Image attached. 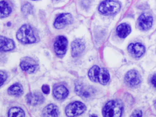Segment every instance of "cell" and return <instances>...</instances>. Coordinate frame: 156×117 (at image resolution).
I'll list each match as a JSON object with an SVG mask.
<instances>
[{"label":"cell","instance_id":"obj_1","mask_svg":"<svg viewBox=\"0 0 156 117\" xmlns=\"http://www.w3.org/2000/svg\"><path fill=\"white\" fill-rule=\"evenodd\" d=\"M88 77L91 80L105 85L109 80L110 75L108 71L104 68L98 66H93L88 71Z\"/></svg>","mask_w":156,"mask_h":117},{"label":"cell","instance_id":"obj_2","mask_svg":"<svg viewBox=\"0 0 156 117\" xmlns=\"http://www.w3.org/2000/svg\"><path fill=\"white\" fill-rule=\"evenodd\" d=\"M16 38L24 44L33 43L36 41L33 29L29 24H24L19 29L16 33Z\"/></svg>","mask_w":156,"mask_h":117},{"label":"cell","instance_id":"obj_3","mask_svg":"<svg viewBox=\"0 0 156 117\" xmlns=\"http://www.w3.org/2000/svg\"><path fill=\"white\" fill-rule=\"evenodd\" d=\"M122 113V106L116 101H110L104 106L102 114L104 117H121Z\"/></svg>","mask_w":156,"mask_h":117},{"label":"cell","instance_id":"obj_4","mask_svg":"<svg viewBox=\"0 0 156 117\" xmlns=\"http://www.w3.org/2000/svg\"><path fill=\"white\" fill-rule=\"evenodd\" d=\"M121 8L120 4L114 0H105L99 6V11L103 15H110L118 13Z\"/></svg>","mask_w":156,"mask_h":117},{"label":"cell","instance_id":"obj_5","mask_svg":"<svg viewBox=\"0 0 156 117\" xmlns=\"http://www.w3.org/2000/svg\"><path fill=\"white\" fill-rule=\"evenodd\" d=\"M86 110V106L82 102L76 101L67 105L65 113L68 117H75L83 113Z\"/></svg>","mask_w":156,"mask_h":117},{"label":"cell","instance_id":"obj_6","mask_svg":"<svg viewBox=\"0 0 156 117\" xmlns=\"http://www.w3.org/2000/svg\"><path fill=\"white\" fill-rule=\"evenodd\" d=\"M68 41L64 36H58L54 42L55 52L58 55H63L66 53Z\"/></svg>","mask_w":156,"mask_h":117},{"label":"cell","instance_id":"obj_7","mask_svg":"<svg viewBox=\"0 0 156 117\" xmlns=\"http://www.w3.org/2000/svg\"><path fill=\"white\" fill-rule=\"evenodd\" d=\"M125 82L131 87H135L141 82V77L136 70L132 69L129 71L125 76Z\"/></svg>","mask_w":156,"mask_h":117},{"label":"cell","instance_id":"obj_8","mask_svg":"<svg viewBox=\"0 0 156 117\" xmlns=\"http://www.w3.org/2000/svg\"><path fill=\"white\" fill-rule=\"evenodd\" d=\"M72 15L69 13H62L59 15L55 19L54 25L56 29H60L73 22Z\"/></svg>","mask_w":156,"mask_h":117},{"label":"cell","instance_id":"obj_9","mask_svg":"<svg viewBox=\"0 0 156 117\" xmlns=\"http://www.w3.org/2000/svg\"><path fill=\"white\" fill-rule=\"evenodd\" d=\"M153 22V18L152 15L148 13H144L141 14L138 20V23L140 28L144 30L149 29Z\"/></svg>","mask_w":156,"mask_h":117},{"label":"cell","instance_id":"obj_10","mask_svg":"<svg viewBox=\"0 0 156 117\" xmlns=\"http://www.w3.org/2000/svg\"><path fill=\"white\" fill-rule=\"evenodd\" d=\"M20 67L23 71L28 73H32L37 69L38 65L34 59L27 57L21 60L20 63Z\"/></svg>","mask_w":156,"mask_h":117},{"label":"cell","instance_id":"obj_11","mask_svg":"<svg viewBox=\"0 0 156 117\" xmlns=\"http://www.w3.org/2000/svg\"><path fill=\"white\" fill-rule=\"evenodd\" d=\"M26 102L31 105H37L40 104L44 101V97L39 92L29 93L26 96Z\"/></svg>","mask_w":156,"mask_h":117},{"label":"cell","instance_id":"obj_12","mask_svg":"<svg viewBox=\"0 0 156 117\" xmlns=\"http://www.w3.org/2000/svg\"><path fill=\"white\" fill-rule=\"evenodd\" d=\"M85 49L83 41L80 39L74 40L71 44V54L74 57L79 56Z\"/></svg>","mask_w":156,"mask_h":117},{"label":"cell","instance_id":"obj_13","mask_svg":"<svg viewBox=\"0 0 156 117\" xmlns=\"http://www.w3.org/2000/svg\"><path fill=\"white\" fill-rule=\"evenodd\" d=\"M129 52L135 57H140L145 52L144 46L140 43H131L128 46Z\"/></svg>","mask_w":156,"mask_h":117},{"label":"cell","instance_id":"obj_14","mask_svg":"<svg viewBox=\"0 0 156 117\" xmlns=\"http://www.w3.org/2000/svg\"><path fill=\"white\" fill-rule=\"evenodd\" d=\"M15 48L13 41L3 36H0V51H9Z\"/></svg>","mask_w":156,"mask_h":117},{"label":"cell","instance_id":"obj_15","mask_svg":"<svg viewBox=\"0 0 156 117\" xmlns=\"http://www.w3.org/2000/svg\"><path fill=\"white\" fill-rule=\"evenodd\" d=\"M53 94L55 98L58 100L64 99L68 94V90L63 85L56 87L53 90Z\"/></svg>","mask_w":156,"mask_h":117},{"label":"cell","instance_id":"obj_16","mask_svg":"<svg viewBox=\"0 0 156 117\" xmlns=\"http://www.w3.org/2000/svg\"><path fill=\"white\" fill-rule=\"evenodd\" d=\"M75 91L83 99L89 98L92 93L90 87H87L82 85H77L75 87Z\"/></svg>","mask_w":156,"mask_h":117},{"label":"cell","instance_id":"obj_17","mask_svg":"<svg viewBox=\"0 0 156 117\" xmlns=\"http://www.w3.org/2000/svg\"><path fill=\"white\" fill-rule=\"evenodd\" d=\"M43 115L44 117H58V107L55 104H49L44 108Z\"/></svg>","mask_w":156,"mask_h":117},{"label":"cell","instance_id":"obj_18","mask_svg":"<svg viewBox=\"0 0 156 117\" xmlns=\"http://www.w3.org/2000/svg\"><path fill=\"white\" fill-rule=\"evenodd\" d=\"M130 32V26L126 23L120 24L116 28V33L120 38H126Z\"/></svg>","mask_w":156,"mask_h":117},{"label":"cell","instance_id":"obj_19","mask_svg":"<svg viewBox=\"0 0 156 117\" xmlns=\"http://www.w3.org/2000/svg\"><path fill=\"white\" fill-rule=\"evenodd\" d=\"M11 11V7L6 1H2L0 2V18H5L9 16Z\"/></svg>","mask_w":156,"mask_h":117},{"label":"cell","instance_id":"obj_20","mask_svg":"<svg viewBox=\"0 0 156 117\" xmlns=\"http://www.w3.org/2000/svg\"><path fill=\"white\" fill-rule=\"evenodd\" d=\"M8 93L11 95L16 96H21L23 93V87L20 83H15L9 88Z\"/></svg>","mask_w":156,"mask_h":117},{"label":"cell","instance_id":"obj_21","mask_svg":"<svg viewBox=\"0 0 156 117\" xmlns=\"http://www.w3.org/2000/svg\"><path fill=\"white\" fill-rule=\"evenodd\" d=\"M9 117H24V111L20 107H14L11 108L8 113Z\"/></svg>","mask_w":156,"mask_h":117},{"label":"cell","instance_id":"obj_22","mask_svg":"<svg viewBox=\"0 0 156 117\" xmlns=\"http://www.w3.org/2000/svg\"><path fill=\"white\" fill-rule=\"evenodd\" d=\"M33 10V7L32 5L29 3H26L24 4L21 7V11L22 13L24 15H27L32 12Z\"/></svg>","mask_w":156,"mask_h":117},{"label":"cell","instance_id":"obj_23","mask_svg":"<svg viewBox=\"0 0 156 117\" xmlns=\"http://www.w3.org/2000/svg\"><path fill=\"white\" fill-rule=\"evenodd\" d=\"M7 79V74L4 71H0V87L2 85Z\"/></svg>","mask_w":156,"mask_h":117},{"label":"cell","instance_id":"obj_24","mask_svg":"<svg viewBox=\"0 0 156 117\" xmlns=\"http://www.w3.org/2000/svg\"><path fill=\"white\" fill-rule=\"evenodd\" d=\"M130 117H142V112L140 110H135Z\"/></svg>","mask_w":156,"mask_h":117},{"label":"cell","instance_id":"obj_25","mask_svg":"<svg viewBox=\"0 0 156 117\" xmlns=\"http://www.w3.org/2000/svg\"><path fill=\"white\" fill-rule=\"evenodd\" d=\"M41 90H42L43 93H44V94H48L49 93V91H50L49 87L48 85H43L42 86Z\"/></svg>","mask_w":156,"mask_h":117},{"label":"cell","instance_id":"obj_26","mask_svg":"<svg viewBox=\"0 0 156 117\" xmlns=\"http://www.w3.org/2000/svg\"><path fill=\"white\" fill-rule=\"evenodd\" d=\"M151 82L152 85L156 88V74H154L151 78Z\"/></svg>","mask_w":156,"mask_h":117},{"label":"cell","instance_id":"obj_27","mask_svg":"<svg viewBox=\"0 0 156 117\" xmlns=\"http://www.w3.org/2000/svg\"><path fill=\"white\" fill-rule=\"evenodd\" d=\"M90 117H98V116L96 115H90Z\"/></svg>","mask_w":156,"mask_h":117},{"label":"cell","instance_id":"obj_28","mask_svg":"<svg viewBox=\"0 0 156 117\" xmlns=\"http://www.w3.org/2000/svg\"><path fill=\"white\" fill-rule=\"evenodd\" d=\"M154 107H155V109H156V101L155 102V104H154Z\"/></svg>","mask_w":156,"mask_h":117},{"label":"cell","instance_id":"obj_29","mask_svg":"<svg viewBox=\"0 0 156 117\" xmlns=\"http://www.w3.org/2000/svg\"><path fill=\"white\" fill-rule=\"evenodd\" d=\"M54 1H59V0H54Z\"/></svg>","mask_w":156,"mask_h":117},{"label":"cell","instance_id":"obj_30","mask_svg":"<svg viewBox=\"0 0 156 117\" xmlns=\"http://www.w3.org/2000/svg\"><path fill=\"white\" fill-rule=\"evenodd\" d=\"M34 1H35V0H34Z\"/></svg>","mask_w":156,"mask_h":117}]
</instances>
